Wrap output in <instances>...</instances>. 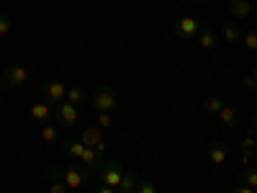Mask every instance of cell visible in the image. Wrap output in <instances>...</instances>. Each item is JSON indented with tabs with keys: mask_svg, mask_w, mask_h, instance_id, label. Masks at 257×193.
Here are the masks:
<instances>
[{
	"mask_svg": "<svg viewBox=\"0 0 257 193\" xmlns=\"http://www.w3.org/2000/svg\"><path fill=\"white\" fill-rule=\"evenodd\" d=\"M231 193H254V188H249L247 183H239V185H234Z\"/></svg>",
	"mask_w": 257,
	"mask_h": 193,
	"instance_id": "30",
	"label": "cell"
},
{
	"mask_svg": "<svg viewBox=\"0 0 257 193\" xmlns=\"http://www.w3.org/2000/svg\"><path fill=\"white\" fill-rule=\"evenodd\" d=\"M26 77H29V72H26L24 64H8L6 75H3V82L8 85V88H21V85L26 82Z\"/></svg>",
	"mask_w": 257,
	"mask_h": 193,
	"instance_id": "8",
	"label": "cell"
},
{
	"mask_svg": "<svg viewBox=\"0 0 257 193\" xmlns=\"http://www.w3.org/2000/svg\"><path fill=\"white\" fill-rule=\"evenodd\" d=\"M242 47H244L247 52H257V29L242 34Z\"/></svg>",
	"mask_w": 257,
	"mask_h": 193,
	"instance_id": "21",
	"label": "cell"
},
{
	"mask_svg": "<svg viewBox=\"0 0 257 193\" xmlns=\"http://www.w3.org/2000/svg\"><path fill=\"white\" fill-rule=\"evenodd\" d=\"M41 139H44L47 144L59 142V126L57 124H44V126H41Z\"/></svg>",
	"mask_w": 257,
	"mask_h": 193,
	"instance_id": "19",
	"label": "cell"
},
{
	"mask_svg": "<svg viewBox=\"0 0 257 193\" xmlns=\"http://www.w3.org/2000/svg\"><path fill=\"white\" fill-rule=\"evenodd\" d=\"M219 119H221V124H224L226 129H234V126L239 124V111L234 109V106H226V103H224V109L219 111Z\"/></svg>",
	"mask_w": 257,
	"mask_h": 193,
	"instance_id": "15",
	"label": "cell"
},
{
	"mask_svg": "<svg viewBox=\"0 0 257 193\" xmlns=\"http://www.w3.org/2000/svg\"><path fill=\"white\" fill-rule=\"evenodd\" d=\"M82 149H85L82 139H62V152L67 155V160H80Z\"/></svg>",
	"mask_w": 257,
	"mask_h": 193,
	"instance_id": "12",
	"label": "cell"
},
{
	"mask_svg": "<svg viewBox=\"0 0 257 193\" xmlns=\"http://www.w3.org/2000/svg\"><path fill=\"white\" fill-rule=\"evenodd\" d=\"M252 129H257V114L252 116Z\"/></svg>",
	"mask_w": 257,
	"mask_h": 193,
	"instance_id": "32",
	"label": "cell"
},
{
	"mask_svg": "<svg viewBox=\"0 0 257 193\" xmlns=\"http://www.w3.org/2000/svg\"><path fill=\"white\" fill-rule=\"evenodd\" d=\"M239 157H242V165H252V152H244V149H239Z\"/></svg>",
	"mask_w": 257,
	"mask_h": 193,
	"instance_id": "31",
	"label": "cell"
},
{
	"mask_svg": "<svg viewBox=\"0 0 257 193\" xmlns=\"http://www.w3.org/2000/svg\"><path fill=\"white\" fill-rule=\"evenodd\" d=\"M0 3H6V0H0Z\"/></svg>",
	"mask_w": 257,
	"mask_h": 193,
	"instance_id": "36",
	"label": "cell"
},
{
	"mask_svg": "<svg viewBox=\"0 0 257 193\" xmlns=\"http://www.w3.org/2000/svg\"><path fill=\"white\" fill-rule=\"evenodd\" d=\"M134 193H160V190H157V185L152 180H139V185H137Z\"/></svg>",
	"mask_w": 257,
	"mask_h": 193,
	"instance_id": "26",
	"label": "cell"
},
{
	"mask_svg": "<svg viewBox=\"0 0 257 193\" xmlns=\"http://www.w3.org/2000/svg\"><path fill=\"white\" fill-rule=\"evenodd\" d=\"M190 3H203V0H190Z\"/></svg>",
	"mask_w": 257,
	"mask_h": 193,
	"instance_id": "35",
	"label": "cell"
},
{
	"mask_svg": "<svg viewBox=\"0 0 257 193\" xmlns=\"http://www.w3.org/2000/svg\"><path fill=\"white\" fill-rule=\"evenodd\" d=\"M0 90H6V82H3V75H0Z\"/></svg>",
	"mask_w": 257,
	"mask_h": 193,
	"instance_id": "33",
	"label": "cell"
},
{
	"mask_svg": "<svg viewBox=\"0 0 257 193\" xmlns=\"http://www.w3.org/2000/svg\"><path fill=\"white\" fill-rule=\"evenodd\" d=\"M67 101L72 106H82V103H88V90L80 88V85H75V88H67Z\"/></svg>",
	"mask_w": 257,
	"mask_h": 193,
	"instance_id": "17",
	"label": "cell"
},
{
	"mask_svg": "<svg viewBox=\"0 0 257 193\" xmlns=\"http://www.w3.org/2000/svg\"><path fill=\"white\" fill-rule=\"evenodd\" d=\"M242 85L247 90H257V80H254V75H247L244 80H242Z\"/></svg>",
	"mask_w": 257,
	"mask_h": 193,
	"instance_id": "28",
	"label": "cell"
},
{
	"mask_svg": "<svg viewBox=\"0 0 257 193\" xmlns=\"http://www.w3.org/2000/svg\"><path fill=\"white\" fill-rule=\"evenodd\" d=\"M95 193H118V188H111V185H103V183H95Z\"/></svg>",
	"mask_w": 257,
	"mask_h": 193,
	"instance_id": "29",
	"label": "cell"
},
{
	"mask_svg": "<svg viewBox=\"0 0 257 193\" xmlns=\"http://www.w3.org/2000/svg\"><path fill=\"white\" fill-rule=\"evenodd\" d=\"M39 93L49 106H59L64 98H67V85H64L62 80H47V82H41Z\"/></svg>",
	"mask_w": 257,
	"mask_h": 193,
	"instance_id": "4",
	"label": "cell"
},
{
	"mask_svg": "<svg viewBox=\"0 0 257 193\" xmlns=\"http://www.w3.org/2000/svg\"><path fill=\"white\" fill-rule=\"evenodd\" d=\"M80 139H82V144H85V147H95L98 142H103V132H100V129H98L95 124H90V126H85V129H82Z\"/></svg>",
	"mask_w": 257,
	"mask_h": 193,
	"instance_id": "13",
	"label": "cell"
},
{
	"mask_svg": "<svg viewBox=\"0 0 257 193\" xmlns=\"http://www.w3.org/2000/svg\"><path fill=\"white\" fill-rule=\"evenodd\" d=\"M206 152H208V160H211L213 165H224V162H226V157H229L226 144H224V142H219V139H211V142H208V147H206Z\"/></svg>",
	"mask_w": 257,
	"mask_h": 193,
	"instance_id": "10",
	"label": "cell"
},
{
	"mask_svg": "<svg viewBox=\"0 0 257 193\" xmlns=\"http://www.w3.org/2000/svg\"><path fill=\"white\" fill-rule=\"evenodd\" d=\"M11 26H13V18L8 13H0V36H8Z\"/></svg>",
	"mask_w": 257,
	"mask_h": 193,
	"instance_id": "25",
	"label": "cell"
},
{
	"mask_svg": "<svg viewBox=\"0 0 257 193\" xmlns=\"http://www.w3.org/2000/svg\"><path fill=\"white\" fill-rule=\"evenodd\" d=\"M244 183L249 188H254V193H257V167L254 165H247L244 167Z\"/></svg>",
	"mask_w": 257,
	"mask_h": 193,
	"instance_id": "22",
	"label": "cell"
},
{
	"mask_svg": "<svg viewBox=\"0 0 257 193\" xmlns=\"http://www.w3.org/2000/svg\"><path fill=\"white\" fill-rule=\"evenodd\" d=\"M229 11H231V16H237L242 21V18H249L252 3H249V0H229Z\"/></svg>",
	"mask_w": 257,
	"mask_h": 193,
	"instance_id": "16",
	"label": "cell"
},
{
	"mask_svg": "<svg viewBox=\"0 0 257 193\" xmlns=\"http://www.w3.org/2000/svg\"><path fill=\"white\" fill-rule=\"evenodd\" d=\"M95 126L100 129V132H103V129H111V126H113V116H111L108 111H98V121H95Z\"/></svg>",
	"mask_w": 257,
	"mask_h": 193,
	"instance_id": "23",
	"label": "cell"
},
{
	"mask_svg": "<svg viewBox=\"0 0 257 193\" xmlns=\"http://www.w3.org/2000/svg\"><path fill=\"white\" fill-rule=\"evenodd\" d=\"M242 29L237 26V24H231V21H226V24L221 26V39H226L229 41V44H239V41H242Z\"/></svg>",
	"mask_w": 257,
	"mask_h": 193,
	"instance_id": "14",
	"label": "cell"
},
{
	"mask_svg": "<svg viewBox=\"0 0 257 193\" xmlns=\"http://www.w3.org/2000/svg\"><path fill=\"white\" fill-rule=\"evenodd\" d=\"M219 39H221V36H219L216 31H213L211 26H203V24H201V31L196 34V41H198V47H201L203 52L216 49V47H219Z\"/></svg>",
	"mask_w": 257,
	"mask_h": 193,
	"instance_id": "9",
	"label": "cell"
},
{
	"mask_svg": "<svg viewBox=\"0 0 257 193\" xmlns=\"http://www.w3.org/2000/svg\"><path fill=\"white\" fill-rule=\"evenodd\" d=\"M254 147H257V139H254L252 134H247V137L242 139V144H239V149H244V152H254Z\"/></svg>",
	"mask_w": 257,
	"mask_h": 193,
	"instance_id": "27",
	"label": "cell"
},
{
	"mask_svg": "<svg viewBox=\"0 0 257 193\" xmlns=\"http://www.w3.org/2000/svg\"><path fill=\"white\" fill-rule=\"evenodd\" d=\"M118 193H123V190H118Z\"/></svg>",
	"mask_w": 257,
	"mask_h": 193,
	"instance_id": "37",
	"label": "cell"
},
{
	"mask_svg": "<svg viewBox=\"0 0 257 193\" xmlns=\"http://www.w3.org/2000/svg\"><path fill=\"white\" fill-rule=\"evenodd\" d=\"M80 119V111H77V106H72L70 101H62L59 106H54V121L59 129H70L75 126Z\"/></svg>",
	"mask_w": 257,
	"mask_h": 193,
	"instance_id": "5",
	"label": "cell"
},
{
	"mask_svg": "<svg viewBox=\"0 0 257 193\" xmlns=\"http://www.w3.org/2000/svg\"><path fill=\"white\" fill-rule=\"evenodd\" d=\"M29 116H31V119H34L39 126L52 124V121H54V106H49L47 101H36V103H31Z\"/></svg>",
	"mask_w": 257,
	"mask_h": 193,
	"instance_id": "7",
	"label": "cell"
},
{
	"mask_svg": "<svg viewBox=\"0 0 257 193\" xmlns=\"http://www.w3.org/2000/svg\"><path fill=\"white\" fill-rule=\"evenodd\" d=\"M77 162H80V165H85L88 170H100V165H103L105 160H103V157L98 155V149H95V147H85Z\"/></svg>",
	"mask_w": 257,
	"mask_h": 193,
	"instance_id": "11",
	"label": "cell"
},
{
	"mask_svg": "<svg viewBox=\"0 0 257 193\" xmlns=\"http://www.w3.org/2000/svg\"><path fill=\"white\" fill-rule=\"evenodd\" d=\"M123 173H126V170H123L121 160H108V162H103V165H100V170H98V183L111 185V188H118V183H121Z\"/></svg>",
	"mask_w": 257,
	"mask_h": 193,
	"instance_id": "2",
	"label": "cell"
},
{
	"mask_svg": "<svg viewBox=\"0 0 257 193\" xmlns=\"http://www.w3.org/2000/svg\"><path fill=\"white\" fill-rule=\"evenodd\" d=\"M52 183H49V193H70V188H67V183H64L62 178H49Z\"/></svg>",
	"mask_w": 257,
	"mask_h": 193,
	"instance_id": "24",
	"label": "cell"
},
{
	"mask_svg": "<svg viewBox=\"0 0 257 193\" xmlns=\"http://www.w3.org/2000/svg\"><path fill=\"white\" fill-rule=\"evenodd\" d=\"M224 109V101L219 98V95H208V98H203V111L206 114H219Z\"/></svg>",
	"mask_w": 257,
	"mask_h": 193,
	"instance_id": "20",
	"label": "cell"
},
{
	"mask_svg": "<svg viewBox=\"0 0 257 193\" xmlns=\"http://www.w3.org/2000/svg\"><path fill=\"white\" fill-rule=\"evenodd\" d=\"M173 31L178 39H196V34L201 31V24L193 16H180V18H175Z\"/></svg>",
	"mask_w": 257,
	"mask_h": 193,
	"instance_id": "6",
	"label": "cell"
},
{
	"mask_svg": "<svg viewBox=\"0 0 257 193\" xmlns=\"http://www.w3.org/2000/svg\"><path fill=\"white\" fill-rule=\"evenodd\" d=\"M252 75H254V80H257V64H254V72H252Z\"/></svg>",
	"mask_w": 257,
	"mask_h": 193,
	"instance_id": "34",
	"label": "cell"
},
{
	"mask_svg": "<svg viewBox=\"0 0 257 193\" xmlns=\"http://www.w3.org/2000/svg\"><path fill=\"white\" fill-rule=\"evenodd\" d=\"M137 185H139V178L134 175V173H123V178H121V183H118V190H123V193H134L137 190Z\"/></svg>",
	"mask_w": 257,
	"mask_h": 193,
	"instance_id": "18",
	"label": "cell"
},
{
	"mask_svg": "<svg viewBox=\"0 0 257 193\" xmlns=\"http://www.w3.org/2000/svg\"><path fill=\"white\" fill-rule=\"evenodd\" d=\"M90 103H93L95 111H108V114H113V109L118 106V95H116L113 88L103 85V88H98V90L90 95Z\"/></svg>",
	"mask_w": 257,
	"mask_h": 193,
	"instance_id": "3",
	"label": "cell"
},
{
	"mask_svg": "<svg viewBox=\"0 0 257 193\" xmlns=\"http://www.w3.org/2000/svg\"><path fill=\"white\" fill-rule=\"evenodd\" d=\"M54 175L67 183L70 190H77V188H85V185H88V180H90V170L85 167V165H70V167H64V170H59V167H49V170H47V178H54Z\"/></svg>",
	"mask_w": 257,
	"mask_h": 193,
	"instance_id": "1",
	"label": "cell"
}]
</instances>
